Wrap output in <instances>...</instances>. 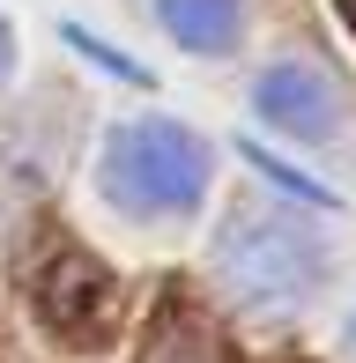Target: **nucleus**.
<instances>
[{"instance_id": "f257e3e1", "label": "nucleus", "mask_w": 356, "mask_h": 363, "mask_svg": "<svg viewBox=\"0 0 356 363\" xmlns=\"http://www.w3.org/2000/svg\"><path fill=\"white\" fill-rule=\"evenodd\" d=\"M96 186L126 216H186L208 193V148L178 119H126L104 134Z\"/></svg>"}, {"instance_id": "f03ea898", "label": "nucleus", "mask_w": 356, "mask_h": 363, "mask_svg": "<svg viewBox=\"0 0 356 363\" xmlns=\"http://www.w3.org/2000/svg\"><path fill=\"white\" fill-rule=\"evenodd\" d=\"M216 274L230 282L245 304H289V296H312L327 274V245L319 230H304L282 208H238L216 230Z\"/></svg>"}, {"instance_id": "7ed1b4c3", "label": "nucleus", "mask_w": 356, "mask_h": 363, "mask_svg": "<svg viewBox=\"0 0 356 363\" xmlns=\"http://www.w3.org/2000/svg\"><path fill=\"white\" fill-rule=\"evenodd\" d=\"M252 111L274 126V134H297V141H327L334 134V111H342V96H334V82L312 67V60H282V67L260 74V89H252Z\"/></svg>"}, {"instance_id": "20e7f679", "label": "nucleus", "mask_w": 356, "mask_h": 363, "mask_svg": "<svg viewBox=\"0 0 356 363\" xmlns=\"http://www.w3.org/2000/svg\"><path fill=\"white\" fill-rule=\"evenodd\" d=\"M156 23L186 52H230L238 30H245V8L238 0H156Z\"/></svg>"}, {"instance_id": "39448f33", "label": "nucleus", "mask_w": 356, "mask_h": 363, "mask_svg": "<svg viewBox=\"0 0 356 363\" xmlns=\"http://www.w3.org/2000/svg\"><path fill=\"white\" fill-rule=\"evenodd\" d=\"M245 163H252V171H267L274 186H282V193H297L304 208H334V193H327V186H312V178H297V171H289V163H274L267 148H245Z\"/></svg>"}, {"instance_id": "423d86ee", "label": "nucleus", "mask_w": 356, "mask_h": 363, "mask_svg": "<svg viewBox=\"0 0 356 363\" xmlns=\"http://www.w3.org/2000/svg\"><path fill=\"white\" fill-rule=\"evenodd\" d=\"M67 38H74V45H82V52L96 60V67H111V74H119V82H149V67H134V60H119V52H104V45H96V38H89V30H67Z\"/></svg>"}, {"instance_id": "0eeeda50", "label": "nucleus", "mask_w": 356, "mask_h": 363, "mask_svg": "<svg viewBox=\"0 0 356 363\" xmlns=\"http://www.w3.org/2000/svg\"><path fill=\"white\" fill-rule=\"evenodd\" d=\"M8 67H15V30L0 23V74H8Z\"/></svg>"}, {"instance_id": "6e6552de", "label": "nucleus", "mask_w": 356, "mask_h": 363, "mask_svg": "<svg viewBox=\"0 0 356 363\" xmlns=\"http://www.w3.org/2000/svg\"><path fill=\"white\" fill-rule=\"evenodd\" d=\"M349 349H356V311H349Z\"/></svg>"}]
</instances>
